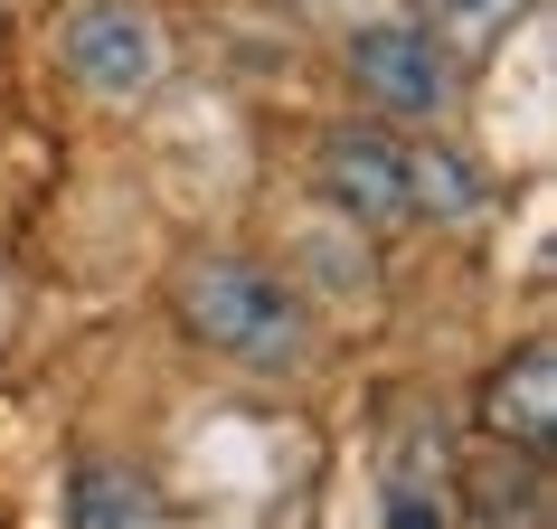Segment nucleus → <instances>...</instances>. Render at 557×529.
<instances>
[{
	"instance_id": "f03ea898",
	"label": "nucleus",
	"mask_w": 557,
	"mask_h": 529,
	"mask_svg": "<svg viewBox=\"0 0 557 529\" xmlns=\"http://www.w3.org/2000/svg\"><path fill=\"white\" fill-rule=\"evenodd\" d=\"M350 76L369 95H379L387 114H444V95H454V66H444V48L425 29H407V20H387V29H359L350 38Z\"/></svg>"
},
{
	"instance_id": "0eeeda50",
	"label": "nucleus",
	"mask_w": 557,
	"mask_h": 529,
	"mask_svg": "<svg viewBox=\"0 0 557 529\" xmlns=\"http://www.w3.org/2000/svg\"><path fill=\"white\" fill-rule=\"evenodd\" d=\"M472 492H482V529H539L548 520V482L529 464H482Z\"/></svg>"
},
{
	"instance_id": "f257e3e1",
	"label": "nucleus",
	"mask_w": 557,
	"mask_h": 529,
	"mask_svg": "<svg viewBox=\"0 0 557 529\" xmlns=\"http://www.w3.org/2000/svg\"><path fill=\"white\" fill-rule=\"evenodd\" d=\"M180 322L199 331L208 350L246 359V369H284V359H302V303L274 284V274H256V264L236 256H208L180 274Z\"/></svg>"
},
{
	"instance_id": "7ed1b4c3",
	"label": "nucleus",
	"mask_w": 557,
	"mask_h": 529,
	"mask_svg": "<svg viewBox=\"0 0 557 529\" xmlns=\"http://www.w3.org/2000/svg\"><path fill=\"white\" fill-rule=\"evenodd\" d=\"M66 66L95 95H143L161 76V29H151L143 10H123V0H95V10L66 20Z\"/></svg>"
},
{
	"instance_id": "1a4fd4ad",
	"label": "nucleus",
	"mask_w": 557,
	"mask_h": 529,
	"mask_svg": "<svg viewBox=\"0 0 557 529\" xmlns=\"http://www.w3.org/2000/svg\"><path fill=\"white\" fill-rule=\"evenodd\" d=\"M387 529H444V501L416 482V472H397L387 482Z\"/></svg>"
},
{
	"instance_id": "20e7f679",
	"label": "nucleus",
	"mask_w": 557,
	"mask_h": 529,
	"mask_svg": "<svg viewBox=\"0 0 557 529\" xmlns=\"http://www.w3.org/2000/svg\"><path fill=\"white\" fill-rule=\"evenodd\" d=\"M322 189L350 218H369V227H387V218H407V151L387 143V133H369V123H341L322 143Z\"/></svg>"
},
{
	"instance_id": "9d476101",
	"label": "nucleus",
	"mask_w": 557,
	"mask_h": 529,
	"mask_svg": "<svg viewBox=\"0 0 557 529\" xmlns=\"http://www.w3.org/2000/svg\"><path fill=\"white\" fill-rule=\"evenodd\" d=\"M454 10H492V0H454Z\"/></svg>"
},
{
	"instance_id": "39448f33",
	"label": "nucleus",
	"mask_w": 557,
	"mask_h": 529,
	"mask_svg": "<svg viewBox=\"0 0 557 529\" xmlns=\"http://www.w3.org/2000/svg\"><path fill=\"white\" fill-rule=\"evenodd\" d=\"M482 416H492L500 444L548 454V435H557V350H548V341H529V350L510 359L492 387H482Z\"/></svg>"
},
{
	"instance_id": "6e6552de",
	"label": "nucleus",
	"mask_w": 557,
	"mask_h": 529,
	"mask_svg": "<svg viewBox=\"0 0 557 529\" xmlns=\"http://www.w3.org/2000/svg\"><path fill=\"white\" fill-rule=\"evenodd\" d=\"M407 199L416 208H444V218H472V171L463 161H435V151H407Z\"/></svg>"
},
{
	"instance_id": "423d86ee",
	"label": "nucleus",
	"mask_w": 557,
	"mask_h": 529,
	"mask_svg": "<svg viewBox=\"0 0 557 529\" xmlns=\"http://www.w3.org/2000/svg\"><path fill=\"white\" fill-rule=\"evenodd\" d=\"M66 529H161V501H151L143 472L86 464V472H76V492H66Z\"/></svg>"
}]
</instances>
